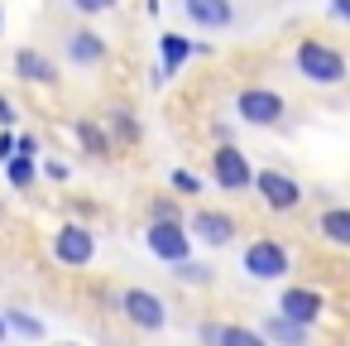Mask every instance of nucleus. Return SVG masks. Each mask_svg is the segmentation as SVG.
<instances>
[{
    "mask_svg": "<svg viewBox=\"0 0 350 346\" xmlns=\"http://www.w3.org/2000/svg\"><path fill=\"white\" fill-rule=\"evenodd\" d=\"M293 63H297V73L312 87H340L345 82V53L331 49V44H321V39H302L297 53H293Z\"/></svg>",
    "mask_w": 350,
    "mask_h": 346,
    "instance_id": "nucleus-1",
    "label": "nucleus"
},
{
    "mask_svg": "<svg viewBox=\"0 0 350 346\" xmlns=\"http://www.w3.org/2000/svg\"><path fill=\"white\" fill-rule=\"evenodd\" d=\"M245 274L250 279H259V284H273V279H283L288 269H293V255H288V245L283 240H273V236H259V240H250L245 245Z\"/></svg>",
    "mask_w": 350,
    "mask_h": 346,
    "instance_id": "nucleus-2",
    "label": "nucleus"
},
{
    "mask_svg": "<svg viewBox=\"0 0 350 346\" xmlns=\"http://www.w3.org/2000/svg\"><path fill=\"white\" fill-rule=\"evenodd\" d=\"M283 97L273 92V87H245L240 97H235V116L245 121V125H278L283 121Z\"/></svg>",
    "mask_w": 350,
    "mask_h": 346,
    "instance_id": "nucleus-3",
    "label": "nucleus"
},
{
    "mask_svg": "<svg viewBox=\"0 0 350 346\" xmlns=\"http://www.w3.org/2000/svg\"><path fill=\"white\" fill-rule=\"evenodd\" d=\"M53 255H58V264H68V269H87V264L96 260V236H92L82 221H68V226H58V236H53Z\"/></svg>",
    "mask_w": 350,
    "mask_h": 346,
    "instance_id": "nucleus-4",
    "label": "nucleus"
},
{
    "mask_svg": "<svg viewBox=\"0 0 350 346\" xmlns=\"http://www.w3.org/2000/svg\"><path fill=\"white\" fill-rule=\"evenodd\" d=\"M144 245H149V255H154V260L178 264V260H187V255H192V231H183L178 221H149Z\"/></svg>",
    "mask_w": 350,
    "mask_h": 346,
    "instance_id": "nucleus-5",
    "label": "nucleus"
},
{
    "mask_svg": "<svg viewBox=\"0 0 350 346\" xmlns=\"http://www.w3.org/2000/svg\"><path fill=\"white\" fill-rule=\"evenodd\" d=\"M120 312H125L139 332H159V327L168 322V303H163L159 293H149V288H125V293H120Z\"/></svg>",
    "mask_w": 350,
    "mask_h": 346,
    "instance_id": "nucleus-6",
    "label": "nucleus"
},
{
    "mask_svg": "<svg viewBox=\"0 0 350 346\" xmlns=\"http://www.w3.org/2000/svg\"><path fill=\"white\" fill-rule=\"evenodd\" d=\"M211 173H216V183H221L226 193H250V188H254V169H250V159H245L235 145H221V149L211 154Z\"/></svg>",
    "mask_w": 350,
    "mask_h": 346,
    "instance_id": "nucleus-7",
    "label": "nucleus"
},
{
    "mask_svg": "<svg viewBox=\"0 0 350 346\" xmlns=\"http://www.w3.org/2000/svg\"><path fill=\"white\" fill-rule=\"evenodd\" d=\"M254 193H259V197H264V207H273V212H293V207L302 202V183H297V178H288V173H278V169L254 173Z\"/></svg>",
    "mask_w": 350,
    "mask_h": 346,
    "instance_id": "nucleus-8",
    "label": "nucleus"
},
{
    "mask_svg": "<svg viewBox=\"0 0 350 346\" xmlns=\"http://www.w3.org/2000/svg\"><path fill=\"white\" fill-rule=\"evenodd\" d=\"M159 53H163V63H159V73H154V82H168V77H178V68L192 58V53H206L197 39H183V34H159Z\"/></svg>",
    "mask_w": 350,
    "mask_h": 346,
    "instance_id": "nucleus-9",
    "label": "nucleus"
},
{
    "mask_svg": "<svg viewBox=\"0 0 350 346\" xmlns=\"http://www.w3.org/2000/svg\"><path fill=\"white\" fill-rule=\"evenodd\" d=\"M321 308H326V298L317 293V288H283L278 293V312L283 317H293V322H302V327H312L317 317H321Z\"/></svg>",
    "mask_w": 350,
    "mask_h": 346,
    "instance_id": "nucleus-10",
    "label": "nucleus"
},
{
    "mask_svg": "<svg viewBox=\"0 0 350 346\" xmlns=\"http://www.w3.org/2000/svg\"><path fill=\"white\" fill-rule=\"evenodd\" d=\"M192 231H197L202 245H230V236H235V217H230V212L197 207V212H192Z\"/></svg>",
    "mask_w": 350,
    "mask_h": 346,
    "instance_id": "nucleus-11",
    "label": "nucleus"
},
{
    "mask_svg": "<svg viewBox=\"0 0 350 346\" xmlns=\"http://www.w3.org/2000/svg\"><path fill=\"white\" fill-rule=\"evenodd\" d=\"M183 15L197 29H226L235 20V5H230V0H183Z\"/></svg>",
    "mask_w": 350,
    "mask_h": 346,
    "instance_id": "nucleus-12",
    "label": "nucleus"
},
{
    "mask_svg": "<svg viewBox=\"0 0 350 346\" xmlns=\"http://www.w3.org/2000/svg\"><path fill=\"white\" fill-rule=\"evenodd\" d=\"M15 77H25L34 87H49V82H58V63L49 53H39V49H20L15 53Z\"/></svg>",
    "mask_w": 350,
    "mask_h": 346,
    "instance_id": "nucleus-13",
    "label": "nucleus"
},
{
    "mask_svg": "<svg viewBox=\"0 0 350 346\" xmlns=\"http://www.w3.org/2000/svg\"><path fill=\"white\" fill-rule=\"evenodd\" d=\"M68 58L82 63V68H96L106 58V39L96 29H77V34H68Z\"/></svg>",
    "mask_w": 350,
    "mask_h": 346,
    "instance_id": "nucleus-14",
    "label": "nucleus"
},
{
    "mask_svg": "<svg viewBox=\"0 0 350 346\" xmlns=\"http://www.w3.org/2000/svg\"><path fill=\"white\" fill-rule=\"evenodd\" d=\"M317 231H321L331 245L350 250V207H326V212H321V221H317Z\"/></svg>",
    "mask_w": 350,
    "mask_h": 346,
    "instance_id": "nucleus-15",
    "label": "nucleus"
},
{
    "mask_svg": "<svg viewBox=\"0 0 350 346\" xmlns=\"http://www.w3.org/2000/svg\"><path fill=\"white\" fill-rule=\"evenodd\" d=\"M202 336L206 341H221V346H259L264 341V332H254V327H221V322H206Z\"/></svg>",
    "mask_w": 350,
    "mask_h": 346,
    "instance_id": "nucleus-16",
    "label": "nucleus"
},
{
    "mask_svg": "<svg viewBox=\"0 0 350 346\" xmlns=\"http://www.w3.org/2000/svg\"><path fill=\"white\" fill-rule=\"evenodd\" d=\"M0 169H5L10 188H20V193H25V188L34 183V154H20V149H15V154H10L5 164H0Z\"/></svg>",
    "mask_w": 350,
    "mask_h": 346,
    "instance_id": "nucleus-17",
    "label": "nucleus"
},
{
    "mask_svg": "<svg viewBox=\"0 0 350 346\" xmlns=\"http://www.w3.org/2000/svg\"><path fill=\"white\" fill-rule=\"evenodd\" d=\"M77 140L87 145V154H92V159H111V140H106V130H101V125L77 121Z\"/></svg>",
    "mask_w": 350,
    "mask_h": 346,
    "instance_id": "nucleus-18",
    "label": "nucleus"
},
{
    "mask_svg": "<svg viewBox=\"0 0 350 346\" xmlns=\"http://www.w3.org/2000/svg\"><path fill=\"white\" fill-rule=\"evenodd\" d=\"M264 336H273V341H302V336H307V327H302V322H293V317H283V312H273V317L264 322Z\"/></svg>",
    "mask_w": 350,
    "mask_h": 346,
    "instance_id": "nucleus-19",
    "label": "nucleus"
},
{
    "mask_svg": "<svg viewBox=\"0 0 350 346\" xmlns=\"http://www.w3.org/2000/svg\"><path fill=\"white\" fill-rule=\"evenodd\" d=\"M111 135H116L120 145H135V140H139V121H135L130 111H116V116H111Z\"/></svg>",
    "mask_w": 350,
    "mask_h": 346,
    "instance_id": "nucleus-20",
    "label": "nucleus"
},
{
    "mask_svg": "<svg viewBox=\"0 0 350 346\" xmlns=\"http://www.w3.org/2000/svg\"><path fill=\"white\" fill-rule=\"evenodd\" d=\"M183 284H211V264H192V255L187 260H178V269H173Z\"/></svg>",
    "mask_w": 350,
    "mask_h": 346,
    "instance_id": "nucleus-21",
    "label": "nucleus"
},
{
    "mask_svg": "<svg viewBox=\"0 0 350 346\" xmlns=\"http://www.w3.org/2000/svg\"><path fill=\"white\" fill-rule=\"evenodd\" d=\"M5 322H10L15 332H25V336H44V322L29 317V312H5Z\"/></svg>",
    "mask_w": 350,
    "mask_h": 346,
    "instance_id": "nucleus-22",
    "label": "nucleus"
},
{
    "mask_svg": "<svg viewBox=\"0 0 350 346\" xmlns=\"http://www.w3.org/2000/svg\"><path fill=\"white\" fill-rule=\"evenodd\" d=\"M173 188H178V193H192V197H197V193H202V178H197L192 169H173Z\"/></svg>",
    "mask_w": 350,
    "mask_h": 346,
    "instance_id": "nucleus-23",
    "label": "nucleus"
},
{
    "mask_svg": "<svg viewBox=\"0 0 350 346\" xmlns=\"http://www.w3.org/2000/svg\"><path fill=\"white\" fill-rule=\"evenodd\" d=\"M72 10L77 15H106V10H116V0H72Z\"/></svg>",
    "mask_w": 350,
    "mask_h": 346,
    "instance_id": "nucleus-24",
    "label": "nucleus"
},
{
    "mask_svg": "<svg viewBox=\"0 0 350 346\" xmlns=\"http://www.w3.org/2000/svg\"><path fill=\"white\" fill-rule=\"evenodd\" d=\"M149 212H154V221H178V202L173 197H154Z\"/></svg>",
    "mask_w": 350,
    "mask_h": 346,
    "instance_id": "nucleus-25",
    "label": "nucleus"
},
{
    "mask_svg": "<svg viewBox=\"0 0 350 346\" xmlns=\"http://www.w3.org/2000/svg\"><path fill=\"white\" fill-rule=\"evenodd\" d=\"M15 149H20V135H10V125H0V164H5Z\"/></svg>",
    "mask_w": 350,
    "mask_h": 346,
    "instance_id": "nucleus-26",
    "label": "nucleus"
},
{
    "mask_svg": "<svg viewBox=\"0 0 350 346\" xmlns=\"http://www.w3.org/2000/svg\"><path fill=\"white\" fill-rule=\"evenodd\" d=\"M0 125H15V101L0 92Z\"/></svg>",
    "mask_w": 350,
    "mask_h": 346,
    "instance_id": "nucleus-27",
    "label": "nucleus"
},
{
    "mask_svg": "<svg viewBox=\"0 0 350 346\" xmlns=\"http://www.w3.org/2000/svg\"><path fill=\"white\" fill-rule=\"evenodd\" d=\"M331 15H336V20H345V25H350V0H331Z\"/></svg>",
    "mask_w": 350,
    "mask_h": 346,
    "instance_id": "nucleus-28",
    "label": "nucleus"
},
{
    "mask_svg": "<svg viewBox=\"0 0 350 346\" xmlns=\"http://www.w3.org/2000/svg\"><path fill=\"white\" fill-rule=\"evenodd\" d=\"M5 332H10V322H5V312H0V341H5Z\"/></svg>",
    "mask_w": 350,
    "mask_h": 346,
    "instance_id": "nucleus-29",
    "label": "nucleus"
},
{
    "mask_svg": "<svg viewBox=\"0 0 350 346\" xmlns=\"http://www.w3.org/2000/svg\"><path fill=\"white\" fill-rule=\"evenodd\" d=\"M0 25H5V15H0Z\"/></svg>",
    "mask_w": 350,
    "mask_h": 346,
    "instance_id": "nucleus-30",
    "label": "nucleus"
},
{
    "mask_svg": "<svg viewBox=\"0 0 350 346\" xmlns=\"http://www.w3.org/2000/svg\"><path fill=\"white\" fill-rule=\"evenodd\" d=\"M0 212H5V207H0Z\"/></svg>",
    "mask_w": 350,
    "mask_h": 346,
    "instance_id": "nucleus-31",
    "label": "nucleus"
}]
</instances>
